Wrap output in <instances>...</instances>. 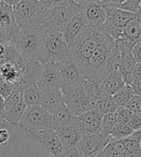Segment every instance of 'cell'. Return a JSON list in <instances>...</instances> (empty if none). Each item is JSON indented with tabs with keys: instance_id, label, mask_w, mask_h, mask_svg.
<instances>
[{
	"instance_id": "obj_1",
	"label": "cell",
	"mask_w": 141,
	"mask_h": 157,
	"mask_svg": "<svg viewBox=\"0 0 141 157\" xmlns=\"http://www.w3.org/2000/svg\"><path fill=\"white\" fill-rule=\"evenodd\" d=\"M118 52L114 40L104 32L102 43L84 63L78 65L85 80H104L111 71L116 70Z\"/></svg>"
},
{
	"instance_id": "obj_2",
	"label": "cell",
	"mask_w": 141,
	"mask_h": 157,
	"mask_svg": "<svg viewBox=\"0 0 141 157\" xmlns=\"http://www.w3.org/2000/svg\"><path fill=\"white\" fill-rule=\"evenodd\" d=\"M53 5L49 6L41 0H21L13 7V13L21 30L36 29L48 22L52 16Z\"/></svg>"
},
{
	"instance_id": "obj_3",
	"label": "cell",
	"mask_w": 141,
	"mask_h": 157,
	"mask_svg": "<svg viewBox=\"0 0 141 157\" xmlns=\"http://www.w3.org/2000/svg\"><path fill=\"white\" fill-rule=\"evenodd\" d=\"M40 27L43 33V40L38 62L44 65L49 62L59 63L72 60L71 47L67 44L62 32L51 29L45 24Z\"/></svg>"
},
{
	"instance_id": "obj_4",
	"label": "cell",
	"mask_w": 141,
	"mask_h": 157,
	"mask_svg": "<svg viewBox=\"0 0 141 157\" xmlns=\"http://www.w3.org/2000/svg\"><path fill=\"white\" fill-rule=\"evenodd\" d=\"M104 32L91 26H84L71 47V58L77 65L84 63L102 43Z\"/></svg>"
},
{
	"instance_id": "obj_5",
	"label": "cell",
	"mask_w": 141,
	"mask_h": 157,
	"mask_svg": "<svg viewBox=\"0 0 141 157\" xmlns=\"http://www.w3.org/2000/svg\"><path fill=\"white\" fill-rule=\"evenodd\" d=\"M43 33L41 27L30 30H21L11 42L15 44L22 57L38 62V55L41 49Z\"/></svg>"
},
{
	"instance_id": "obj_6",
	"label": "cell",
	"mask_w": 141,
	"mask_h": 157,
	"mask_svg": "<svg viewBox=\"0 0 141 157\" xmlns=\"http://www.w3.org/2000/svg\"><path fill=\"white\" fill-rule=\"evenodd\" d=\"M65 105L75 116H80L96 108L97 100L89 97L82 85L61 87Z\"/></svg>"
},
{
	"instance_id": "obj_7",
	"label": "cell",
	"mask_w": 141,
	"mask_h": 157,
	"mask_svg": "<svg viewBox=\"0 0 141 157\" xmlns=\"http://www.w3.org/2000/svg\"><path fill=\"white\" fill-rule=\"evenodd\" d=\"M21 131H41L53 128L52 114L40 105L26 107L18 126Z\"/></svg>"
},
{
	"instance_id": "obj_8",
	"label": "cell",
	"mask_w": 141,
	"mask_h": 157,
	"mask_svg": "<svg viewBox=\"0 0 141 157\" xmlns=\"http://www.w3.org/2000/svg\"><path fill=\"white\" fill-rule=\"evenodd\" d=\"M22 133L30 142L39 146L46 156H56L65 151L53 128L41 131H22Z\"/></svg>"
},
{
	"instance_id": "obj_9",
	"label": "cell",
	"mask_w": 141,
	"mask_h": 157,
	"mask_svg": "<svg viewBox=\"0 0 141 157\" xmlns=\"http://www.w3.org/2000/svg\"><path fill=\"white\" fill-rule=\"evenodd\" d=\"M83 9L84 7L78 5L73 0H62L53 5L52 16L45 24L51 29L62 31L64 26Z\"/></svg>"
},
{
	"instance_id": "obj_10",
	"label": "cell",
	"mask_w": 141,
	"mask_h": 157,
	"mask_svg": "<svg viewBox=\"0 0 141 157\" xmlns=\"http://www.w3.org/2000/svg\"><path fill=\"white\" fill-rule=\"evenodd\" d=\"M111 136L104 132L83 135L76 144V148L82 157H94L104 151L111 141Z\"/></svg>"
},
{
	"instance_id": "obj_11",
	"label": "cell",
	"mask_w": 141,
	"mask_h": 157,
	"mask_svg": "<svg viewBox=\"0 0 141 157\" xmlns=\"http://www.w3.org/2000/svg\"><path fill=\"white\" fill-rule=\"evenodd\" d=\"M134 16V13L119 8H106V17L102 30L115 40L123 32L127 22Z\"/></svg>"
},
{
	"instance_id": "obj_12",
	"label": "cell",
	"mask_w": 141,
	"mask_h": 157,
	"mask_svg": "<svg viewBox=\"0 0 141 157\" xmlns=\"http://www.w3.org/2000/svg\"><path fill=\"white\" fill-rule=\"evenodd\" d=\"M53 129L56 132L64 149L76 147L77 142L83 136L82 129L79 125L77 118L73 124L63 126H54Z\"/></svg>"
},
{
	"instance_id": "obj_13",
	"label": "cell",
	"mask_w": 141,
	"mask_h": 157,
	"mask_svg": "<svg viewBox=\"0 0 141 157\" xmlns=\"http://www.w3.org/2000/svg\"><path fill=\"white\" fill-rule=\"evenodd\" d=\"M40 89H61L62 78L57 63L49 62L42 65V71L37 82Z\"/></svg>"
},
{
	"instance_id": "obj_14",
	"label": "cell",
	"mask_w": 141,
	"mask_h": 157,
	"mask_svg": "<svg viewBox=\"0 0 141 157\" xmlns=\"http://www.w3.org/2000/svg\"><path fill=\"white\" fill-rule=\"evenodd\" d=\"M57 65L62 78L61 87L77 86L83 84L84 78L78 65L76 62H73L72 60H69L66 62H59Z\"/></svg>"
},
{
	"instance_id": "obj_15",
	"label": "cell",
	"mask_w": 141,
	"mask_h": 157,
	"mask_svg": "<svg viewBox=\"0 0 141 157\" xmlns=\"http://www.w3.org/2000/svg\"><path fill=\"white\" fill-rule=\"evenodd\" d=\"M104 114L96 107L92 110L77 116L79 125L82 129L83 135L96 134L102 130V121Z\"/></svg>"
},
{
	"instance_id": "obj_16",
	"label": "cell",
	"mask_w": 141,
	"mask_h": 157,
	"mask_svg": "<svg viewBox=\"0 0 141 157\" xmlns=\"http://www.w3.org/2000/svg\"><path fill=\"white\" fill-rule=\"evenodd\" d=\"M64 104L61 89H41L40 106L53 114Z\"/></svg>"
},
{
	"instance_id": "obj_17",
	"label": "cell",
	"mask_w": 141,
	"mask_h": 157,
	"mask_svg": "<svg viewBox=\"0 0 141 157\" xmlns=\"http://www.w3.org/2000/svg\"><path fill=\"white\" fill-rule=\"evenodd\" d=\"M82 13L85 17L87 26L100 29L103 28L106 17V8L103 3H92L86 6L82 10Z\"/></svg>"
},
{
	"instance_id": "obj_18",
	"label": "cell",
	"mask_w": 141,
	"mask_h": 157,
	"mask_svg": "<svg viewBox=\"0 0 141 157\" xmlns=\"http://www.w3.org/2000/svg\"><path fill=\"white\" fill-rule=\"evenodd\" d=\"M136 65V61L132 56L131 51L119 52L116 61V70L122 75L125 84L131 85L132 83L131 72Z\"/></svg>"
},
{
	"instance_id": "obj_19",
	"label": "cell",
	"mask_w": 141,
	"mask_h": 157,
	"mask_svg": "<svg viewBox=\"0 0 141 157\" xmlns=\"http://www.w3.org/2000/svg\"><path fill=\"white\" fill-rule=\"evenodd\" d=\"M84 26H86V20L82 13V11L76 15L64 26L61 32L70 47L72 46L76 37L78 36L80 31L84 28Z\"/></svg>"
},
{
	"instance_id": "obj_20",
	"label": "cell",
	"mask_w": 141,
	"mask_h": 157,
	"mask_svg": "<svg viewBox=\"0 0 141 157\" xmlns=\"http://www.w3.org/2000/svg\"><path fill=\"white\" fill-rule=\"evenodd\" d=\"M103 85L107 95H113L125 85L122 75L117 70L111 71L103 80Z\"/></svg>"
},
{
	"instance_id": "obj_21",
	"label": "cell",
	"mask_w": 141,
	"mask_h": 157,
	"mask_svg": "<svg viewBox=\"0 0 141 157\" xmlns=\"http://www.w3.org/2000/svg\"><path fill=\"white\" fill-rule=\"evenodd\" d=\"M21 77L19 67L15 62H7L0 65V80L17 85Z\"/></svg>"
},
{
	"instance_id": "obj_22",
	"label": "cell",
	"mask_w": 141,
	"mask_h": 157,
	"mask_svg": "<svg viewBox=\"0 0 141 157\" xmlns=\"http://www.w3.org/2000/svg\"><path fill=\"white\" fill-rule=\"evenodd\" d=\"M77 116H75L70 109L65 105V103L60 107L57 111L52 114L53 119V127L54 126H63L73 124L76 121Z\"/></svg>"
},
{
	"instance_id": "obj_23",
	"label": "cell",
	"mask_w": 141,
	"mask_h": 157,
	"mask_svg": "<svg viewBox=\"0 0 141 157\" xmlns=\"http://www.w3.org/2000/svg\"><path fill=\"white\" fill-rule=\"evenodd\" d=\"M26 107L27 106H26L24 100L22 99L19 103H18L14 107L5 110L3 114V119L7 121L8 124H10L13 127L18 126L24 114Z\"/></svg>"
},
{
	"instance_id": "obj_24",
	"label": "cell",
	"mask_w": 141,
	"mask_h": 157,
	"mask_svg": "<svg viewBox=\"0 0 141 157\" xmlns=\"http://www.w3.org/2000/svg\"><path fill=\"white\" fill-rule=\"evenodd\" d=\"M22 97L27 107L40 105V100H41V89H40L37 83H30L23 88Z\"/></svg>"
},
{
	"instance_id": "obj_25",
	"label": "cell",
	"mask_w": 141,
	"mask_h": 157,
	"mask_svg": "<svg viewBox=\"0 0 141 157\" xmlns=\"http://www.w3.org/2000/svg\"><path fill=\"white\" fill-rule=\"evenodd\" d=\"M83 88L89 97L97 101L106 97V93L103 85V80H85L83 81Z\"/></svg>"
},
{
	"instance_id": "obj_26",
	"label": "cell",
	"mask_w": 141,
	"mask_h": 157,
	"mask_svg": "<svg viewBox=\"0 0 141 157\" xmlns=\"http://www.w3.org/2000/svg\"><path fill=\"white\" fill-rule=\"evenodd\" d=\"M140 30H141V12L134 13V16L127 22L122 34L126 37L137 42Z\"/></svg>"
},
{
	"instance_id": "obj_27",
	"label": "cell",
	"mask_w": 141,
	"mask_h": 157,
	"mask_svg": "<svg viewBox=\"0 0 141 157\" xmlns=\"http://www.w3.org/2000/svg\"><path fill=\"white\" fill-rule=\"evenodd\" d=\"M19 57L21 55L12 42L0 43V65L7 62H15Z\"/></svg>"
},
{
	"instance_id": "obj_28",
	"label": "cell",
	"mask_w": 141,
	"mask_h": 157,
	"mask_svg": "<svg viewBox=\"0 0 141 157\" xmlns=\"http://www.w3.org/2000/svg\"><path fill=\"white\" fill-rule=\"evenodd\" d=\"M135 131L133 130L129 122L123 124V122L117 121L111 129L110 136L114 140H119V139H124V138L127 137V136L131 135Z\"/></svg>"
},
{
	"instance_id": "obj_29",
	"label": "cell",
	"mask_w": 141,
	"mask_h": 157,
	"mask_svg": "<svg viewBox=\"0 0 141 157\" xmlns=\"http://www.w3.org/2000/svg\"><path fill=\"white\" fill-rule=\"evenodd\" d=\"M99 110L102 112L104 115L105 114H112L115 113L118 109V104L114 100L112 95H106L104 98L97 101V106Z\"/></svg>"
},
{
	"instance_id": "obj_30",
	"label": "cell",
	"mask_w": 141,
	"mask_h": 157,
	"mask_svg": "<svg viewBox=\"0 0 141 157\" xmlns=\"http://www.w3.org/2000/svg\"><path fill=\"white\" fill-rule=\"evenodd\" d=\"M134 94L132 89L130 85L125 84L122 88L120 89L118 92H116L112 97L114 98V100L116 101V103L118 104V106H125L127 102L131 100V98L133 97Z\"/></svg>"
},
{
	"instance_id": "obj_31",
	"label": "cell",
	"mask_w": 141,
	"mask_h": 157,
	"mask_svg": "<svg viewBox=\"0 0 141 157\" xmlns=\"http://www.w3.org/2000/svg\"><path fill=\"white\" fill-rule=\"evenodd\" d=\"M136 42L130 38L126 37L123 34L114 40V44H115V48L117 52H127V51H131L132 46L134 45Z\"/></svg>"
},
{
	"instance_id": "obj_32",
	"label": "cell",
	"mask_w": 141,
	"mask_h": 157,
	"mask_svg": "<svg viewBox=\"0 0 141 157\" xmlns=\"http://www.w3.org/2000/svg\"><path fill=\"white\" fill-rule=\"evenodd\" d=\"M125 146L126 151H132V149L140 148V142H141V130L135 131L131 135L127 137L121 139Z\"/></svg>"
},
{
	"instance_id": "obj_33",
	"label": "cell",
	"mask_w": 141,
	"mask_h": 157,
	"mask_svg": "<svg viewBox=\"0 0 141 157\" xmlns=\"http://www.w3.org/2000/svg\"><path fill=\"white\" fill-rule=\"evenodd\" d=\"M117 122V118H116V113L112 114H105L104 115L103 121H102V130L100 132H104L105 134H109L112 127L114 126Z\"/></svg>"
},
{
	"instance_id": "obj_34",
	"label": "cell",
	"mask_w": 141,
	"mask_h": 157,
	"mask_svg": "<svg viewBox=\"0 0 141 157\" xmlns=\"http://www.w3.org/2000/svg\"><path fill=\"white\" fill-rule=\"evenodd\" d=\"M140 4L141 0H126L124 3L118 6V8L132 13H139Z\"/></svg>"
},
{
	"instance_id": "obj_35",
	"label": "cell",
	"mask_w": 141,
	"mask_h": 157,
	"mask_svg": "<svg viewBox=\"0 0 141 157\" xmlns=\"http://www.w3.org/2000/svg\"><path fill=\"white\" fill-rule=\"evenodd\" d=\"M116 113V118H117V121L118 122H123V124H127L129 122L132 112L131 110H129L127 107L125 106H120L118 107Z\"/></svg>"
},
{
	"instance_id": "obj_36",
	"label": "cell",
	"mask_w": 141,
	"mask_h": 157,
	"mask_svg": "<svg viewBox=\"0 0 141 157\" xmlns=\"http://www.w3.org/2000/svg\"><path fill=\"white\" fill-rule=\"evenodd\" d=\"M15 89H16L15 84L0 80V94L2 95L4 99L7 98L9 95L14 92Z\"/></svg>"
},
{
	"instance_id": "obj_37",
	"label": "cell",
	"mask_w": 141,
	"mask_h": 157,
	"mask_svg": "<svg viewBox=\"0 0 141 157\" xmlns=\"http://www.w3.org/2000/svg\"><path fill=\"white\" fill-rule=\"evenodd\" d=\"M125 107H127L132 113L141 112V97L133 95V97L131 98V100L125 105Z\"/></svg>"
},
{
	"instance_id": "obj_38",
	"label": "cell",
	"mask_w": 141,
	"mask_h": 157,
	"mask_svg": "<svg viewBox=\"0 0 141 157\" xmlns=\"http://www.w3.org/2000/svg\"><path fill=\"white\" fill-rule=\"evenodd\" d=\"M130 125L134 131H138L141 129V112H135L131 114V117L129 121Z\"/></svg>"
},
{
	"instance_id": "obj_39",
	"label": "cell",
	"mask_w": 141,
	"mask_h": 157,
	"mask_svg": "<svg viewBox=\"0 0 141 157\" xmlns=\"http://www.w3.org/2000/svg\"><path fill=\"white\" fill-rule=\"evenodd\" d=\"M46 157H82V156L79 153L78 149L76 147H73V148L65 149L63 152H61L56 156H46Z\"/></svg>"
},
{
	"instance_id": "obj_40",
	"label": "cell",
	"mask_w": 141,
	"mask_h": 157,
	"mask_svg": "<svg viewBox=\"0 0 141 157\" xmlns=\"http://www.w3.org/2000/svg\"><path fill=\"white\" fill-rule=\"evenodd\" d=\"M10 140V129L0 128V147H5L8 145Z\"/></svg>"
},
{
	"instance_id": "obj_41",
	"label": "cell",
	"mask_w": 141,
	"mask_h": 157,
	"mask_svg": "<svg viewBox=\"0 0 141 157\" xmlns=\"http://www.w3.org/2000/svg\"><path fill=\"white\" fill-rule=\"evenodd\" d=\"M131 54L135 59L136 63H141V43L136 42L131 48Z\"/></svg>"
},
{
	"instance_id": "obj_42",
	"label": "cell",
	"mask_w": 141,
	"mask_h": 157,
	"mask_svg": "<svg viewBox=\"0 0 141 157\" xmlns=\"http://www.w3.org/2000/svg\"><path fill=\"white\" fill-rule=\"evenodd\" d=\"M131 78H132V82L141 80V63H136L131 72Z\"/></svg>"
},
{
	"instance_id": "obj_43",
	"label": "cell",
	"mask_w": 141,
	"mask_h": 157,
	"mask_svg": "<svg viewBox=\"0 0 141 157\" xmlns=\"http://www.w3.org/2000/svg\"><path fill=\"white\" fill-rule=\"evenodd\" d=\"M125 1L126 0H104L102 3L105 8H118V6Z\"/></svg>"
},
{
	"instance_id": "obj_44",
	"label": "cell",
	"mask_w": 141,
	"mask_h": 157,
	"mask_svg": "<svg viewBox=\"0 0 141 157\" xmlns=\"http://www.w3.org/2000/svg\"><path fill=\"white\" fill-rule=\"evenodd\" d=\"M130 86L132 89L134 95H138V97H141V80L132 82V83Z\"/></svg>"
},
{
	"instance_id": "obj_45",
	"label": "cell",
	"mask_w": 141,
	"mask_h": 157,
	"mask_svg": "<svg viewBox=\"0 0 141 157\" xmlns=\"http://www.w3.org/2000/svg\"><path fill=\"white\" fill-rule=\"evenodd\" d=\"M73 1L85 8L86 6H88L92 3H102L104 0H73Z\"/></svg>"
},
{
	"instance_id": "obj_46",
	"label": "cell",
	"mask_w": 141,
	"mask_h": 157,
	"mask_svg": "<svg viewBox=\"0 0 141 157\" xmlns=\"http://www.w3.org/2000/svg\"><path fill=\"white\" fill-rule=\"evenodd\" d=\"M122 157H141V147L132 149V151H126Z\"/></svg>"
},
{
	"instance_id": "obj_47",
	"label": "cell",
	"mask_w": 141,
	"mask_h": 157,
	"mask_svg": "<svg viewBox=\"0 0 141 157\" xmlns=\"http://www.w3.org/2000/svg\"><path fill=\"white\" fill-rule=\"evenodd\" d=\"M5 111V99L0 94V117L3 118V114Z\"/></svg>"
},
{
	"instance_id": "obj_48",
	"label": "cell",
	"mask_w": 141,
	"mask_h": 157,
	"mask_svg": "<svg viewBox=\"0 0 141 157\" xmlns=\"http://www.w3.org/2000/svg\"><path fill=\"white\" fill-rule=\"evenodd\" d=\"M9 128V129H13L14 127H13L10 124H8L7 121H6L3 118L0 117V128Z\"/></svg>"
},
{
	"instance_id": "obj_49",
	"label": "cell",
	"mask_w": 141,
	"mask_h": 157,
	"mask_svg": "<svg viewBox=\"0 0 141 157\" xmlns=\"http://www.w3.org/2000/svg\"><path fill=\"white\" fill-rule=\"evenodd\" d=\"M19 1H21V0H3V2H5L7 5L11 6L12 8H13L14 6H16Z\"/></svg>"
},
{
	"instance_id": "obj_50",
	"label": "cell",
	"mask_w": 141,
	"mask_h": 157,
	"mask_svg": "<svg viewBox=\"0 0 141 157\" xmlns=\"http://www.w3.org/2000/svg\"><path fill=\"white\" fill-rule=\"evenodd\" d=\"M41 1H43L44 3L48 4L49 6H52V5H55L56 3H58L60 1H62V0H41Z\"/></svg>"
},
{
	"instance_id": "obj_51",
	"label": "cell",
	"mask_w": 141,
	"mask_h": 157,
	"mask_svg": "<svg viewBox=\"0 0 141 157\" xmlns=\"http://www.w3.org/2000/svg\"><path fill=\"white\" fill-rule=\"evenodd\" d=\"M4 40H3V37H2V33L1 31H0V43H3Z\"/></svg>"
},
{
	"instance_id": "obj_52",
	"label": "cell",
	"mask_w": 141,
	"mask_h": 157,
	"mask_svg": "<svg viewBox=\"0 0 141 157\" xmlns=\"http://www.w3.org/2000/svg\"><path fill=\"white\" fill-rule=\"evenodd\" d=\"M137 42H140V43H141V30H140V33H139V36H138V39H137Z\"/></svg>"
},
{
	"instance_id": "obj_53",
	"label": "cell",
	"mask_w": 141,
	"mask_h": 157,
	"mask_svg": "<svg viewBox=\"0 0 141 157\" xmlns=\"http://www.w3.org/2000/svg\"><path fill=\"white\" fill-rule=\"evenodd\" d=\"M94 157H104V156H103L102 154H100V152L99 154H97L96 156H94Z\"/></svg>"
},
{
	"instance_id": "obj_54",
	"label": "cell",
	"mask_w": 141,
	"mask_h": 157,
	"mask_svg": "<svg viewBox=\"0 0 141 157\" xmlns=\"http://www.w3.org/2000/svg\"><path fill=\"white\" fill-rule=\"evenodd\" d=\"M139 12H141V4H140V9H139Z\"/></svg>"
},
{
	"instance_id": "obj_55",
	"label": "cell",
	"mask_w": 141,
	"mask_h": 157,
	"mask_svg": "<svg viewBox=\"0 0 141 157\" xmlns=\"http://www.w3.org/2000/svg\"><path fill=\"white\" fill-rule=\"evenodd\" d=\"M140 147H141V142H140Z\"/></svg>"
}]
</instances>
